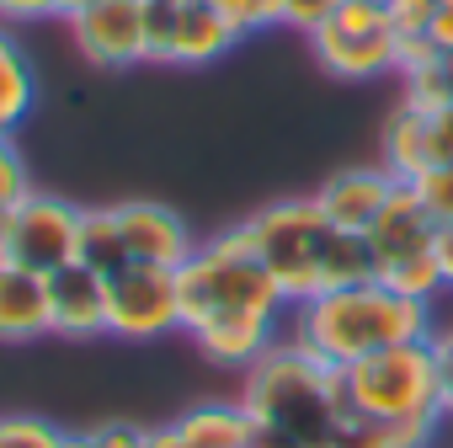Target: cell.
Masks as SVG:
<instances>
[{"mask_svg":"<svg viewBox=\"0 0 453 448\" xmlns=\"http://www.w3.org/2000/svg\"><path fill=\"white\" fill-rule=\"evenodd\" d=\"M246 236H251L257 257L267 262V273L278 278L288 305H310L331 289H352V283L373 278L368 236L336 230L326 208L315 203V192L262 208L257 219H246Z\"/></svg>","mask_w":453,"mask_h":448,"instance_id":"cell-1","label":"cell"},{"mask_svg":"<svg viewBox=\"0 0 453 448\" xmlns=\"http://www.w3.org/2000/svg\"><path fill=\"white\" fill-rule=\"evenodd\" d=\"M432 331H437V321H432L426 299H405V294L384 289L379 278H368L352 289H331L310 305H294L288 342H299L326 368H352L384 347L426 342Z\"/></svg>","mask_w":453,"mask_h":448,"instance_id":"cell-2","label":"cell"},{"mask_svg":"<svg viewBox=\"0 0 453 448\" xmlns=\"http://www.w3.org/2000/svg\"><path fill=\"white\" fill-rule=\"evenodd\" d=\"M241 406L251 411V421L283 427L310 448H326L336 437V427L352 416L347 390H342V368H326L299 342H278L273 352H262L246 368Z\"/></svg>","mask_w":453,"mask_h":448,"instance_id":"cell-3","label":"cell"},{"mask_svg":"<svg viewBox=\"0 0 453 448\" xmlns=\"http://www.w3.org/2000/svg\"><path fill=\"white\" fill-rule=\"evenodd\" d=\"M176 289H181V331L197 326L203 315H224V310H251V315H283L288 310L278 278L267 273V262L257 257V246L246 236V224L203 241L176 267Z\"/></svg>","mask_w":453,"mask_h":448,"instance_id":"cell-4","label":"cell"},{"mask_svg":"<svg viewBox=\"0 0 453 448\" xmlns=\"http://www.w3.org/2000/svg\"><path fill=\"white\" fill-rule=\"evenodd\" d=\"M342 390H347L352 416H368V421H442L432 336L384 347V352L342 368Z\"/></svg>","mask_w":453,"mask_h":448,"instance_id":"cell-5","label":"cell"},{"mask_svg":"<svg viewBox=\"0 0 453 448\" xmlns=\"http://www.w3.org/2000/svg\"><path fill=\"white\" fill-rule=\"evenodd\" d=\"M310 49L326 75L336 81H379L395 75L400 59V33L389 22L384 0H347V6L310 33Z\"/></svg>","mask_w":453,"mask_h":448,"instance_id":"cell-6","label":"cell"},{"mask_svg":"<svg viewBox=\"0 0 453 448\" xmlns=\"http://www.w3.org/2000/svg\"><path fill=\"white\" fill-rule=\"evenodd\" d=\"M181 331V289L171 267H123L107 278V336L160 342Z\"/></svg>","mask_w":453,"mask_h":448,"instance_id":"cell-7","label":"cell"},{"mask_svg":"<svg viewBox=\"0 0 453 448\" xmlns=\"http://www.w3.org/2000/svg\"><path fill=\"white\" fill-rule=\"evenodd\" d=\"M81 213L75 203L54 197V192H27L12 208V241H6V262L27 267V273H59L81 257Z\"/></svg>","mask_w":453,"mask_h":448,"instance_id":"cell-8","label":"cell"},{"mask_svg":"<svg viewBox=\"0 0 453 448\" xmlns=\"http://www.w3.org/2000/svg\"><path fill=\"white\" fill-rule=\"evenodd\" d=\"M65 27H70V43L81 49V59L96 70L144 65V0H91Z\"/></svg>","mask_w":453,"mask_h":448,"instance_id":"cell-9","label":"cell"},{"mask_svg":"<svg viewBox=\"0 0 453 448\" xmlns=\"http://www.w3.org/2000/svg\"><path fill=\"white\" fill-rule=\"evenodd\" d=\"M112 213H118V230H123V246H128L134 267H171L176 273L197 251L187 219L176 208H165V203L134 197V203H112Z\"/></svg>","mask_w":453,"mask_h":448,"instance_id":"cell-10","label":"cell"},{"mask_svg":"<svg viewBox=\"0 0 453 448\" xmlns=\"http://www.w3.org/2000/svg\"><path fill=\"white\" fill-rule=\"evenodd\" d=\"M437 241V219L426 213V203L416 197L411 182H400L384 203V213L368 224V251H373V278L405 257H426Z\"/></svg>","mask_w":453,"mask_h":448,"instance_id":"cell-11","label":"cell"},{"mask_svg":"<svg viewBox=\"0 0 453 448\" xmlns=\"http://www.w3.org/2000/svg\"><path fill=\"white\" fill-rule=\"evenodd\" d=\"M49 321L65 342L107 336V278H96L86 262H70L49 273Z\"/></svg>","mask_w":453,"mask_h":448,"instance_id":"cell-12","label":"cell"},{"mask_svg":"<svg viewBox=\"0 0 453 448\" xmlns=\"http://www.w3.org/2000/svg\"><path fill=\"white\" fill-rule=\"evenodd\" d=\"M400 182L384 171V166H352V171H336L331 182H320L315 203L326 208V219L336 224V230H352V236H368V224L384 213L389 192Z\"/></svg>","mask_w":453,"mask_h":448,"instance_id":"cell-13","label":"cell"},{"mask_svg":"<svg viewBox=\"0 0 453 448\" xmlns=\"http://www.w3.org/2000/svg\"><path fill=\"white\" fill-rule=\"evenodd\" d=\"M38 336H54L49 278L0 257V342H38Z\"/></svg>","mask_w":453,"mask_h":448,"instance_id":"cell-14","label":"cell"},{"mask_svg":"<svg viewBox=\"0 0 453 448\" xmlns=\"http://www.w3.org/2000/svg\"><path fill=\"white\" fill-rule=\"evenodd\" d=\"M379 166L395 176V182H416L437 166V144H432V118L416 112V107H395L389 123H384V144H379Z\"/></svg>","mask_w":453,"mask_h":448,"instance_id":"cell-15","label":"cell"},{"mask_svg":"<svg viewBox=\"0 0 453 448\" xmlns=\"http://www.w3.org/2000/svg\"><path fill=\"white\" fill-rule=\"evenodd\" d=\"M235 43H241V33L224 22L213 6H203V0H187L181 17H176V38H171V59H165V65H187V70H197V65L224 59Z\"/></svg>","mask_w":453,"mask_h":448,"instance_id":"cell-16","label":"cell"},{"mask_svg":"<svg viewBox=\"0 0 453 448\" xmlns=\"http://www.w3.org/2000/svg\"><path fill=\"white\" fill-rule=\"evenodd\" d=\"M171 427L181 432L187 448H251V432H257L241 400H203L187 416H176Z\"/></svg>","mask_w":453,"mask_h":448,"instance_id":"cell-17","label":"cell"},{"mask_svg":"<svg viewBox=\"0 0 453 448\" xmlns=\"http://www.w3.org/2000/svg\"><path fill=\"white\" fill-rule=\"evenodd\" d=\"M38 102V81H33V65L22 54V43L12 33H0V134L22 128V118L33 112Z\"/></svg>","mask_w":453,"mask_h":448,"instance_id":"cell-18","label":"cell"},{"mask_svg":"<svg viewBox=\"0 0 453 448\" xmlns=\"http://www.w3.org/2000/svg\"><path fill=\"white\" fill-rule=\"evenodd\" d=\"M75 262H86L96 278H118L123 267H134L112 208H86V213H81V257H75Z\"/></svg>","mask_w":453,"mask_h":448,"instance_id":"cell-19","label":"cell"},{"mask_svg":"<svg viewBox=\"0 0 453 448\" xmlns=\"http://www.w3.org/2000/svg\"><path fill=\"white\" fill-rule=\"evenodd\" d=\"M187 0H144V65H165L171 59V38H176V17Z\"/></svg>","mask_w":453,"mask_h":448,"instance_id":"cell-20","label":"cell"},{"mask_svg":"<svg viewBox=\"0 0 453 448\" xmlns=\"http://www.w3.org/2000/svg\"><path fill=\"white\" fill-rule=\"evenodd\" d=\"M203 6H213V12H219L224 22H230L241 38L278 27V0H203Z\"/></svg>","mask_w":453,"mask_h":448,"instance_id":"cell-21","label":"cell"},{"mask_svg":"<svg viewBox=\"0 0 453 448\" xmlns=\"http://www.w3.org/2000/svg\"><path fill=\"white\" fill-rule=\"evenodd\" d=\"M65 432L43 416H0V448H59Z\"/></svg>","mask_w":453,"mask_h":448,"instance_id":"cell-22","label":"cell"},{"mask_svg":"<svg viewBox=\"0 0 453 448\" xmlns=\"http://www.w3.org/2000/svg\"><path fill=\"white\" fill-rule=\"evenodd\" d=\"M411 187H416V197L426 203V213H432L437 224H453V160H448V166H432V171L416 176Z\"/></svg>","mask_w":453,"mask_h":448,"instance_id":"cell-23","label":"cell"},{"mask_svg":"<svg viewBox=\"0 0 453 448\" xmlns=\"http://www.w3.org/2000/svg\"><path fill=\"white\" fill-rule=\"evenodd\" d=\"M27 192H33L27 160H22V150L12 144V134H0V208H17Z\"/></svg>","mask_w":453,"mask_h":448,"instance_id":"cell-24","label":"cell"},{"mask_svg":"<svg viewBox=\"0 0 453 448\" xmlns=\"http://www.w3.org/2000/svg\"><path fill=\"white\" fill-rule=\"evenodd\" d=\"M347 0H278V27H294V33H315L320 22H331Z\"/></svg>","mask_w":453,"mask_h":448,"instance_id":"cell-25","label":"cell"},{"mask_svg":"<svg viewBox=\"0 0 453 448\" xmlns=\"http://www.w3.org/2000/svg\"><path fill=\"white\" fill-rule=\"evenodd\" d=\"M384 6H389V22H395V33H400V38L426 33V27H432V17H437V0H384Z\"/></svg>","mask_w":453,"mask_h":448,"instance_id":"cell-26","label":"cell"},{"mask_svg":"<svg viewBox=\"0 0 453 448\" xmlns=\"http://www.w3.org/2000/svg\"><path fill=\"white\" fill-rule=\"evenodd\" d=\"M86 437L91 448H150V427H134V421H102Z\"/></svg>","mask_w":453,"mask_h":448,"instance_id":"cell-27","label":"cell"},{"mask_svg":"<svg viewBox=\"0 0 453 448\" xmlns=\"http://www.w3.org/2000/svg\"><path fill=\"white\" fill-rule=\"evenodd\" d=\"M432 352H437V384H442V416H453V326L432 331Z\"/></svg>","mask_w":453,"mask_h":448,"instance_id":"cell-28","label":"cell"},{"mask_svg":"<svg viewBox=\"0 0 453 448\" xmlns=\"http://www.w3.org/2000/svg\"><path fill=\"white\" fill-rule=\"evenodd\" d=\"M442 49L426 38V33H416V38H400V59H395V75H411V70H426L432 59H437Z\"/></svg>","mask_w":453,"mask_h":448,"instance_id":"cell-29","label":"cell"},{"mask_svg":"<svg viewBox=\"0 0 453 448\" xmlns=\"http://www.w3.org/2000/svg\"><path fill=\"white\" fill-rule=\"evenodd\" d=\"M54 17V0H0V22H43Z\"/></svg>","mask_w":453,"mask_h":448,"instance_id":"cell-30","label":"cell"},{"mask_svg":"<svg viewBox=\"0 0 453 448\" xmlns=\"http://www.w3.org/2000/svg\"><path fill=\"white\" fill-rule=\"evenodd\" d=\"M426 38H432L442 54H453V0H437V17H432Z\"/></svg>","mask_w":453,"mask_h":448,"instance_id":"cell-31","label":"cell"},{"mask_svg":"<svg viewBox=\"0 0 453 448\" xmlns=\"http://www.w3.org/2000/svg\"><path fill=\"white\" fill-rule=\"evenodd\" d=\"M432 257H437L442 289H453V224H437V241H432Z\"/></svg>","mask_w":453,"mask_h":448,"instance_id":"cell-32","label":"cell"},{"mask_svg":"<svg viewBox=\"0 0 453 448\" xmlns=\"http://www.w3.org/2000/svg\"><path fill=\"white\" fill-rule=\"evenodd\" d=\"M432 144H437V166H448L453 160V107L432 112Z\"/></svg>","mask_w":453,"mask_h":448,"instance_id":"cell-33","label":"cell"},{"mask_svg":"<svg viewBox=\"0 0 453 448\" xmlns=\"http://www.w3.org/2000/svg\"><path fill=\"white\" fill-rule=\"evenodd\" d=\"M251 448H310V443H299V437H294V432H283V427H262V421H257Z\"/></svg>","mask_w":453,"mask_h":448,"instance_id":"cell-34","label":"cell"},{"mask_svg":"<svg viewBox=\"0 0 453 448\" xmlns=\"http://www.w3.org/2000/svg\"><path fill=\"white\" fill-rule=\"evenodd\" d=\"M150 448H187L176 427H150Z\"/></svg>","mask_w":453,"mask_h":448,"instance_id":"cell-35","label":"cell"},{"mask_svg":"<svg viewBox=\"0 0 453 448\" xmlns=\"http://www.w3.org/2000/svg\"><path fill=\"white\" fill-rule=\"evenodd\" d=\"M86 6H91V0H54V17H59V22H70V17H81Z\"/></svg>","mask_w":453,"mask_h":448,"instance_id":"cell-36","label":"cell"},{"mask_svg":"<svg viewBox=\"0 0 453 448\" xmlns=\"http://www.w3.org/2000/svg\"><path fill=\"white\" fill-rule=\"evenodd\" d=\"M6 241H12V208H0V257H6Z\"/></svg>","mask_w":453,"mask_h":448,"instance_id":"cell-37","label":"cell"},{"mask_svg":"<svg viewBox=\"0 0 453 448\" xmlns=\"http://www.w3.org/2000/svg\"><path fill=\"white\" fill-rule=\"evenodd\" d=\"M59 448H91V437H86V432H65V443H59Z\"/></svg>","mask_w":453,"mask_h":448,"instance_id":"cell-38","label":"cell"}]
</instances>
